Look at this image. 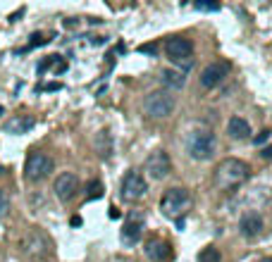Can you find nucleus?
<instances>
[{"label": "nucleus", "instance_id": "obj_1", "mask_svg": "<svg viewBox=\"0 0 272 262\" xmlns=\"http://www.w3.org/2000/svg\"><path fill=\"white\" fill-rule=\"evenodd\" d=\"M251 177V167L244 160H236V157H227L215 167L213 172V181L220 191H232L236 186H241L246 179Z\"/></svg>", "mask_w": 272, "mask_h": 262}, {"label": "nucleus", "instance_id": "obj_10", "mask_svg": "<svg viewBox=\"0 0 272 262\" xmlns=\"http://www.w3.org/2000/svg\"><path fill=\"white\" fill-rule=\"evenodd\" d=\"M143 215L141 212H129L125 219V229H122V243L125 246H136L143 236Z\"/></svg>", "mask_w": 272, "mask_h": 262}, {"label": "nucleus", "instance_id": "obj_6", "mask_svg": "<svg viewBox=\"0 0 272 262\" xmlns=\"http://www.w3.org/2000/svg\"><path fill=\"white\" fill-rule=\"evenodd\" d=\"M53 172V157L48 153H41V150H34L29 157H26V162H24V177H26V181H43V179L48 177Z\"/></svg>", "mask_w": 272, "mask_h": 262}, {"label": "nucleus", "instance_id": "obj_12", "mask_svg": "<svg viewBox=\"0 0 272 262\" xmlns=\"http://www.w3.org/2000/svg\"><path fill=\"white\" fill-rule=\"evenodd\" d=\"M143 250H146V255L153 262H170L172 260V246L163 239H148Z\"/></svg>", "mask_w": 272, "mask_h": 262}, {"label": "nucleus", "instance_id": "obj_28", "mask_svg": "<svg viewBox=\"0 0 272 262\" xmlns=\"http://www.w3.org/2000/svg\"><path fill=\"white\" fill-rule=\"evenodd\" d=\"M3 112H5V108H3V105H0V117H3Z\"/></svg>", "mask_w": 272, "mask_h": 262}, {"label": "nucleus", "instance_id": "obj_2", "mask_svg": "<svg viewBox=\"0 0 272 262\" xmlns=\"http://www.w3.org/2000/svg\"><path fill=\"white\" fill-rule=\"evenodd\" d=\"M187 150H189V155L198 162L213 160L215 153H218V136L210 129L191 131V136H189V141H187Z\"/></svg>", "mask_w": 272, "mask_h": 262}, {"label": "nucleus", "instance_id": "obj_4", "mask_svg": "<svg viewBox=\"0 0 272 262\" xmlns=\"http://www.w3.org/2000/svg\"><path fill=\"white\" fill-rule=\"evenodd\" d=\"M165 55L177 67H184L182 72L187 74L191 70V64H194V43L189 39H184V36H170L165 41Z\"/></svg>", "mask_w": 272, "mask_h": 262}, {"label": "nucleus", "instance_id": "obj_22", "mask_svg": "<svg viewBox=\"0 0 272 262\" xmlns=\"http://www.w3.org/2000/svg\"><path fill=\"white\" fill-rule=\"evenodd\" d=\"M141 55H158V46L156 43H146V46H139Z\"/></svg>", "mask_w": 272, "mask_h": 262}, {"label": "nucleus", "instance_id": "obj_3", "mask_svg": "<svg viewBox=\"0 0 272 262\" xmlns=\"http://www.w3.org/2000/svg\"><path fill=\"white\" fill-rule=\"evenodd\" d=\"M174 108H177V98L170 91H165V88L150 91L143 98V112L150 119H167L174 112Z\"/></svg>", "mask_w": 272, "mask_h": 262}, {"label": "nucleus", "instance_id": "obj_21", "mask_svg": "<svg viewBox=\"0 0 272 262\" xmlns=\"http://www.w3.org/2000/svg\"><path fill=\"white\" fill-rule=\"evenodd\" d=\"M10 210V201H8V193L0 188V217H5Z\"/></svg>", "mask_w": 272, "mask_h": 262}, {"label": "nucleus", "instance_id": "obj_5", "mask_svg": "<svg viewBox=\"0 0 272 262\" xmlns=\"http://www.w3.org/2000/svg\"><path fill=\"white\" fill-rule=\"evenodd\" d=\"M191 208V193L187 188H170L160 198V212L170 219H182V215Z\"/></svg>", "mask_w": 272, "mask_h": 262}, {"label": "nucleus", "instance_id": "obj_20", "mask_svg": "<svg viewBox=\"0 0 272 262\" xmlns=\"http://www.w3.org/2000/svg\"><path fill=\"white\" fill-rule=\"evenodd\" d=\"M194 8L203 12H220V3H196Z\"/></svg>", "mask_w": 272, "mask_h": 262}, {"label": "nucleus", "instance_id": "obj_26", "mask_svg": "<svg viewBox=\"0 0 272 262\" xmlns=\"http://www.w3.org/2000/svg\"><path fill=\"white\" fill-rule=\"evenodd\" d=\"M57 88H63V86H60V84H48L46 86V91H57Z\"/></svg>", "mask_w": 272, "mask_h": 262}, {"label": "nucleus", "instance_id": "obj_25", "mask_svg": "<svg viewBox=\"0 0 272 262\" xmlns=\"http://www.w3.org/2000/svg\"><path fill=\"white\" fill-rule=\"evenodd\" d=\"M260 157H263V160H272V146H265L263 150H260Z\"/></svg>", "mask_w": 272, "mask_h": 262}, {"label": "nucleus", "instance_id": "obj_9", "mask_svg": "<svg viewBox=\"0 0 272 262\" xmlns=\"http://www.w3.org/2000/svg\"><path fill=\"white\" fill-rule=\"evenodd\" d=\"M53 191L57 195V201L60 203H70L79 191V179L77 174H72V172H63L60 177L53 181Z\"/></svg>", "mask_w": 272, "mask_h": 262}, {"label": "nucleus", "instance_id": "obj_19", "mask_svg": "<svg viewBox=\"0 0 272 262\" xmlns=\"http://www.w3.org/2000/svg\"><path fill=\"white\" fill-rule=\"evenodd\" d=\"M88 195H86V201H96V198H101V193H103V186L98 184V181H94V184L88 186Z\"/></svg>", "mask_w": 272, "mask_h": 262}, {"label": "nucleus", "instance_id": "obj_16", "mask_svg": "<svg viewBox=\"0 0 272 262\" xmlns=\"http://www.w3.org/2000/svg\"><path fill=\"white\" fill-rule=\"evenodd\" d=\"M227 134H229L234 141H246V139H251V124L246 122L244 117L234 115V117H229V122H227Z\"/></svg>", "mask_w": 272, "mask_h": 262}, {"label": "nucleus", "instance_id": "obj_11", "mask_svg": "<svg viewBox=\"0 0 272 262\" xmlns=\"http://www.w3.org/2000/svg\"><path fill=\"white\" fill-rule=\"evenodd\" d=\"M227 72H229V64L227 62H210L208 67L201 72V86L203 88H215V86L227 77Z\"/></svg>", "mask_w": 272, "mask_h": 262}, {"label": "nucleus", "instance_id": "obj_27", "mask_svg": "<svg viewBox=\"0 0 272 262\" xmlns=\"http://www.w3.org/2000/svg\"><path fill=\"white\" fill-rule=\"evenodd\" d=\"M258 262H272V257H263V260H258Z\"/></svg>", "mask_w": 272, "mask_h": 262}, {"label": "nucleus", "instance_id": "obj_24", "mask_svg": "<svg viewBox=\"0 0 272 262\" xmlns=\"http://www.w3.org/2000/svg\"><path fill=\"white\" fill-rule=\"evenodd\" d=\"M270 134H272V131H267V129L260 131V134H258L256 139H253V141H256V146H265V141L270 139Z\"/></svg>", "mask_w": 272, "mask_h": 262}, {"label": "nucleus", "instance_id": "obj_13", "mask_svg": "<svg viewBox=\"0 0 272 262\" xmlns=\"http://www.w3.org/2000/svg\"><path fill=\"white\" fill-rule=\"evenodd\" d=\"M48 250H50V241H48L41 232L29 234L26 241H24V253L32 255V257H41V255H46Z\"/></svg>", "mask_w": 272, "mask_h": 262}, {"label": "nucleus", "instance_id": "obj_17", "mask_svg": "<svg viewBox=\"0 0 272 262\" xmlns=\"http://www.w3.org/2000/svg\"><path fill=\"white\" fill-rule=\"evenodd\" d=\"M239 232L246 236V239H253V236H258V234L263 232V219L256 215V212H249V215L241 217L239 222Z\"/></svg>", "mask_w": 272, "mask_h": 262}, {"label": "nucleus", "instance_id": "obj_15", "mask_svg": "<svg viewBox=\"0 0 272 262\" xmlns=\"http://www.w3.org/2000/svg\"><path fill=\"white\" fill-rule=\"evenodd\" d=\"M160 84L165 86V91H182L184 86H187V74L182 70H172V67H167V70L160 72Z\"/></svg>", "mask_w": 272, "mask_h": 262}, {"label": "nucleus", "instance_id": "obj_23", "mask_svg": "<svg viewBox=\"0 0 272 262\" xmlns=\"http://www.w3.org/2000/svg\"><path fill=\"white\" fill-rule=\"evenodd\" d=\"M48 41H50V39H43L41 34H34V36H32V43H29V48H34V46H43V43H48ZM29 48H26V50H29Z\"/></svg>", "mask_w": 272, "mask_h": 262}, {"label": "nucleus", "instance_id": "obj_14", "mask_svg": "<svg viewBox=\"0 0 272 262\" xmlns=\"http://www.w3.org/2000/svg\"><path fill=\"white\" fill-rule=\"evenodd\" d=\"M36 126V119L32 115H17L12 117L10 122H5V134H12V136H22V134H29V131Z\"/></svg>", "mask_w": 272, "mask_h": 262}, {"label": "nucleus", "instance_id": "obj_8", "mask_svg": "<svg viewBox=\"0 0 272 262\" xmlns=\"http://www.w3.org/2000/svg\"><path fill=\"white\" fill-rule=\"evenodd\" d=\"M172 172V162H170V155L165 153V150H153V153L148 155L146 160V174L150 179H156V181H160V179H165L167 174Z\"/></svg>", "mask_w": 272, "mask_h": 262}, {"label": "nucleus", "instance_id": "obj_18", "mask_svg": "<svg viewBox=\"0 0 272 262\" xmlns=\"http://www.w3.org/2000/svg\"><path fill=\"white\" fill-rule=\"evenodd\" d=\"M198 262H222V253L215 246H205L198 253Z\"/></svg>", "mask_w": 272, "mask_h": 262}, {"label": "nucleus", "instance_id": "obj_7", "mask_svg": "<svg viewBox=\"0 0 272 262\" xmlns=\"http://www.w3.org/2000/svg\"><path fill=\"white\" fill-rule=\"evenodd\" d=\"M146 193H148V184H146V179H143V174H141L139 170L127 172L122 184H119V195L129 203H136V201H141Z\"/></svg>", "mask_w": 272, "mask_h": 262}]
</instances>
